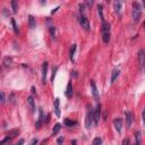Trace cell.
Wrapping results in <instances>:
<instances>
[{"label": "cell", "mask_w": 145, "mask_h": 145, "mask_svg": "<svg viewBox=\"0 0 145 145\" xmlns=\"http://www.w3.org/2000/svg\"><path fill=\"white\" fill-rule=\"evenodd\" d=\"M102 39H103L104 43H108L109 40H110V24L107 22L102 23Z\"/></svg>", "instance_id": "cell-1"}, {"label": "cell", "mask_w": 145, "mask_h": 145, "mask_svg": "<svg viewBox=\"0 0 145 145\" xmlns=\"http://www.w3.org/2000/svg\"><path fill=\"white\" fill-rule=\"evenodd\" d=\"M142 15V8L138 2H133V20L134 22H138Z\"/></svg>", "instance_id": "cell-2"}, {"label": "cell", "mask_w": 145, "mask_h": 145, "mask_svg": "<svg viewBox=\"0 0 145 145\" xmlns=\"http://www.w3.org/2000/svg\"><path fill=\"white\" fill-rule=\"evenodd\" d=\"M93 124H94V111L89 107L86 119H85V126H86V128H91L93 126Z\"/></svg>", "instance_id": "cell-3"}, {"label": "cell", "mask_w": 145, "mask_h": 145, "mask_svg": "<svg viewBox=\"0 0 145 145\" xmlns=\"http://www.w3.org/2000/svg\"><path fill=\"white\" fill-rule=\"evenodd\" d=\"M100 118H101V104L98 103L96 107L94 109V124L98 125L99 121H100Z\"/></svg>", "instance_id": "cell-4"}, {"label": "cell", "mask_w": 145, "mask_h": 145, "mask_svg": "<svg viewBox=\"0 0 145 145\" xmlns=\"http://www.w3.org/2000/svg\"><path fill=\"white\" fill-rule=\"evenodd\" d=\"M137 59H138V64H140L141 69H143L145 66V52L144 50H140L138 54H137Z\"/></svg>", "instance_id": "cell-5"}, {"label": "cell", "mask_w": 145, "mask_h": 145, "mask_svg": "<svg viewBox=\"0 0 145 145\" xmlns=\"http://www.w3.org/2000/svg\"><path fill=\"white\" fill-rule=\"evenodd\" d=\"M48 62H43L42 65V83L45 84L47 83V75H48Z\"/></svg>", "instance_id": "cell-6"}, {"label": "cell", "mask_w": 145, "mask_h": 145, "mask_svg": "<svg viewBox=\"0 0 145 145\" xmlns=\"http://www.w3.org/2000/svg\"><path fill=\"white\" fill-rule=\"evenodd\" d=\"M79 23H81L82 27H83L85 31H90V30H91V27H90V22H89V19H87L85 16H82L81 17Z\"/></svg>", "instance_id": "cell-7"}, {"label": "cell", "mask_w": 145, "mask_h": 145, "mask_svg": "<svg viewBox=\"0 0 145 145\" xmlns=\"http://www.w3.org/2000/svg\"><path fill=\"white\" fill-rule=\"evenodd\" d=\"M113 126H114V128H116V130L120 134L121 133V128H123V120L120 119V118H116L113 120Z\"/></svg>", "instance_id": "cell-8"}, {"label": "cell", "mask_w": 145, "mask_h": 145, "mask_svg": "<svg viewBox=\"0 0 145 145\" xmlns=\"http://www.w3.org/2000/svg\"><path fill=\"white\" fill-rule=\"evenodd\" d=\"M125 117H126V125H127V128H129L133 124V113L129 111L125 112Z\"/></svg>", "instance_id": "cell-9"}, {"label": "cell", "mask_w": 145, "mask_h": 145, "mask_svg": "<svg viewBox=\"0 0 145 145\" xmlns=\"http://www.w3.org/2000/svg\"><path fill=\"white\" fill-rule=\"evenodd\" d=\"M91 87H92V94L94 96L95 100H99V93H98V89H96V85H95L94 81H91Z\"/></svg>", "instance_id": "cell-10"}, {"label": "cell", "mask_w": 145, "mask_h": 145, "mask_svg": "<svg viewBox=\"0 0 145 145\" xmlns=\"http://www.w3.org/2000/svg\"><path fill=\"white\" fill-rule=\"evenodd\" d=\"M18 135H19V129H10L9 131H7V137L9 138H14Z\"/></svg>", "instance_id": "cell-11"}, {"label": "cell", "mask_w": 145, "mask_h": 145, "mask_svg": "<svg viewBox=\"0 0 145 145\" xmlns=\"http://www.w3.org/2000/svg\"><path fill=\"white\" fill-rule=\"evenodd\" d=\"M121 6H123L121 1H114L113 2V9H114V13H116V14H118V15L120 14V11H121Z\"/></svg>", "instance_id": "cell-12"}, {"label": "cell", "mask_w": 145, "mask_h": 145, "mask_svg": "<svg viewBox=\"0 0 145 145\" xmlns=\"http://www.w3.org/2000/svg\"><path fill=\"white\" fill-rule=\"evenodd\" d=\"M54 112H56V116L57 117H60V108H59V104H60V101L59 99H54Z\"/></svg>", "instance_id": "cell-13"}, {"label": "cell", "mask_w": 145, "mask_h": 145, "mask_svg": "<svg viewBox=\"0 0 145 145\" xmlns=\"http://www.w3.org/2000/svg\"><path fill=\"white\" fill-rule=\"evenodd\" d=\"M2 64H3V66H5V67H9V66L13 64V58H11V57H9V56L3 57Z\"/></svg>", "instance_id": "cell-14"}, {"label": "cell", "mask_w": 145, "mask_h": 145, "mask_svg": "<svg viewBox=\"0 0 145 145\" xmlns=\"http://www.w3.org/2000/svg\"><path fill=\"white\" fill-rule=\"evenodd\" d=\"M27 103H28V106H30V108H31V111L32 112L35 111V102H34L33 96H28L27 98Z\"/></svg>", "instance_id": "cell-15"}, {"label": "cell", "mask_w": 145, "mask_h": 145, "mask_svg": "<svg viewBox=\"0 0 145 145\" xmlns=\"http://www.w3.org/2000/svg\"><path fill=\"white\" fill-rule=\"evenodd\" d=\"M66 96L67 98H72V82H69L67 85V90H66V92H65Z\"/></svg>", "instance_id": "cell-16"}, {"label": "cell", "mask_w": 145, "mask_h": 145, "mask_svg": "<svg viewBox=\"0 0 145 145\" xmlns=\"http://www.w3.org/2000/svg\"><path fill=\"white\" fill-rule=\"evenodd\" d=\"M119 74H120V70L117 69V68L112 70V74H111V84L114 83V81L117 79V77L119 76Z\"/></svg>", "instance_id": "cell-17"}, {"label": "cell", "mask_w": 145, "mask_h": 145, "mask_svg": "<svg viewBox=\"0 0 145 145\" xmlns=\"http://www.w3.org/2000/svg\"><path fill=\"white\" fill-rule=\"evenodd\" d=\"M28 25H30V27L33 30V28L36 27V22H35V18H34L32 15H30L28 16Z\"/></svg>", "instance_id": "cell-18"}, {"label": "cell", "mask_w": 145, "mask_h": 145, "mask_svg": "<svg viewBox=\"0 0 145 145\" xmlns=\"http://www.w3.org/2000/svg\"><path fill=\"white\" fill-rule=\"evenodd\" d=\"M64 124H65V126H67V127H72V126L77 125V123H76V121H72V120L68 119V118H66V119L64 120Z\"/></svg>", "instance_id": "cell-19"}, {"label": "cell", "mask_w": 145, "mask_h": 145, "mask_svg": "<svg viewBox=\"0 0 145 145\" xmlns=\"http://www.w3.org/2000/svg\"><path fill=\"white\" fill-rule=\"evenodd\" d=\"M76 48H77V45H76V44H72V47L70 48V51H69V57H70V60H72V62H74V56H75Z\"/></svg>", "instance_id": "cell-20"}, {"label": "cell", "mask_w": 145, "mask_h": 145, "mask_svg": "<svg viewBox=\"0 0 145 145\" xmlns=\"http://www.w3.org/2000/svg\"><path fill=\"white\" fill-rule=\"evenodd\" d=\"M135 141H136L135 145H141V143H142V136H141V131H136V133H135Z\"/></svg>", "instance_id": "cell-21"}, {"label": "cell", "mask_w": 145, "mask_h": 145, "mask_svg": "<svg viewBox=\"0 0 145 145\" xmlns=\"http://www.w3.org/2000/svg\"><path fill=\"white\" fill-rule=\"evenodd\" d=\"M98 11H99V15H100V18L102 20V23L106 22L104 20V16H103V7H102V5H98Z\"/></svg>", "instance_id": "cell-22"}, {"label": "cell", "mask_w": 145, "mask_h": 145, "mask_svg": "<svg viewBox=\"0 0 145 145\" xmlns=\"http://www.w3.org/2000/svg\"><path fill=\"white\" fill-rule=\"evenodd\" d=\"M60 129H61V125H60V124H56L54 127H53V129H52V135L53 136L58 134L59 131H60Z\"/></svg>", "instance_id": "cell-23"}, {"label": "cell", "mask_w": 145, "mask_h": 145, "mask_svg": "<svg viewBox=\"0 0 145 145\" xmlns=\"http://www.w3.org/2000/svg\"><path fill=\"white\" fill-rule=\"evenodd\" d=\"M44 117H43V110H42L41 108H39V118H37V121H40V123H44Z\"/></svg>", "instance_id": "cell-24"}, {"label": "cell", "mask_w": 145, "mask_h": 145, "mask_svg": "<svg viewBox=\"0 0 145 145\" xmlns=\"http://www.w3.org/2000/svg\"><path fill=\"white\" fill-rule=\"evenodd\" d=\"M11 7H13V11H14V13H17V10H18V6H17L16 0H13V1H11Z\"/></svg>", "instance_id": "cell-25"}, {"label": "cell", "mask_w": 145, "mask_h": 145, "mask_svg": "<svg viewBox=\"0 0 145 145\" xmlns=\"http://www.w3.org/2000/svg\"><path fill=\"white\" fill-rule=\"evenodd\" d=\"M49 31H50V34H51V36H52V39H54V37H56V27H54V26H50V27H49Z\"/></svg>", "instance_id": "cell-26"}, {"label": "cell", "mask_w": 145, "mask_h": 145, "mask_svg": "<svg viewBox=\"0 0 145 145\" xmlns=\"http://www.w3.org/2000/svg\"><path fill=\"white\" fill-rule=\"evenodd\" d=\"M93 145H102V140L100 137H95L93 140Z\"/></svg>", "instance_id": "cell-27"}, {"label": "cell", "mask_w": 145, "mask_h": 145, "mask_svg": "<svg viewBox=\"0 0 145 145\" xmlns=\"http://www.w3.org/2000/svg\"><path fill=\"white\" fill-rule=\"evenodd\" d=\"M11 24H13V28H14V32H15L16 34H18V28H17L16 22H15V19H14V18L11 19Z\"/></svg>", "instance_id": "cell-28"}, {"label": "cell", "mask_w": 145, "mask_h": 145, "mask_svg": "<svg viewBox=\"0 0 145 145\" xmlns=\"http://www.w3.org/2000/svg\"><path fill=\"white\" fill-rule=\"evenodd\" d=\"M9 141H10V138H9V137H6V138H3V140L0 142V145H5L6 143H8Z\"/></svg>", "instance_id": "cell-29"}, {"label": "cell", "mask_w": 145, "mask_h": 145, "mask_svg": "<svg viewBox=\"0 0 145 145\" xmlns=\"http://www.w3.org/2000/svg\"><path fill=\"white\" fill-rule=\"evenodd\" d=\"M64 137H59L58 140H57V144L58 145H62V143H64Z\"/></svg>", "instance_id": "cell-30"}, {"label": "cell", "mask_w": 145, "mask_h": 145, "mask_svg": "<svg viewBox=\"0 0 145 145\" xmlns=\"http://www.w3.org/2000/svg\"><path fill=\"white\" fill-rule=\"evenodd\" d=\"M58 68H53V72H52V76H51V82H53V79H54V76H56V72Z\"/></svg>", "instance_id": "cell-31"}, {"label": "cell", "mask_w": 145, "mask_h": 145, "mask_svg": "<svg viewBox=\"0 0 145 145\" xmlns=\"http://www.w3.org/2000/svg\"><path fill=\"white\" fill-rule=\"evenodd\" d=\"M9 100H10L11 103H15V95L14 94H10V96H9Z\"/></svg>", "instance_id": "cell-32"}, {"label": "cell", "mask_w": 145, "mask_h": 145, "mask_svg": "<svg viewBox=\"0 0 145 145\" xmlns=\"http://www.w3.org/2000/svg\"><path fill=\"white\" fill-rule=\"evenodd\" d=\"M129 138H125V140L123 141V145H129Z\"/></svg>", "instance_id": "cell-33"}, {"label": "cell", "mask_w": 145, "mask_h": 145, "mask_svg": "<svg viewBox=\"0 0 145 145\" xmlns=\"http://www.w3.org/2000/svg\"><path fill=\"white\" fill-rule=\"evenodd\" d=\"M5 101H6V99H5V93L3 92H1V103H5Z\"/></svg>", "instance_id": "cell-34"}, {"label": "cell", "mask_w": 145, "mask_h": 145, "mask_svg": "<svg viewBox=\"0 0 145 145\" xmlns=\"http://www.w3.org/2000/svg\"><path fill=\"white\" fill-rule=\"evenodd\" d=\"M37 143H39V141H37V138H34V140L31 142V144H30V145H37Z\"/></svg>", "instance_id": "cell-35"}, {"label": "cell", "mask_w": 145, "mask_h": 145, "mask_svg": "<svg viewBox=\"0 0 145 145\" xmlns=\"http://www.w3.org/2000/svg\"><path fill=\"white\" fill-rule=\"evenodd\" d=\"M142 119H143V124L145 125V109L143 110V112H142Z\"/></svg>", "instance_id": "cell-36"}, {"label": "cell", "mask_w": 145, "mask_h": 145, "mask_svg": "<svg viewBox=\"0 0 145 145\" xmlns=\"http://www.w3.org/2000/svg\"><path fill=\"white\" fill-rule=\"evenodd\" d=\"M79 10H81V13H83L84 11V8H85V6H84V3H79Z\"/></svg>", "instance_id": "cell-37"}, {"label": "cell", "mask_w": 145, "mask_h": 145, "mask_svg": "<svg viewBox=\"0 0 145 145\" xmlns=\"http://www.w3.org/2000/svg\"><path fill=\"white\" fill-rule=\"evenodd\" d=\"M24 142H25V141H24V140L22 138V140H19L18 142L16 143V145H23V144H24Z\"/></svg>", "instance_id": "cell-38"}, {"label": "cell", "mask_w": 145, "mask_h": 145, "mask_svg": "<svg viewBox=\"0 0 145 145\" xmlns=\"http://www.w3.org/2000/svg\"><path fill=\"white\" fill-rule=\"evenodd\" d=\"M58 9H59V7H57V8H54V9H53L52 11H51V14H54V13H56V11L58 10Z\"/></svg>", "instance_id": "cell-39"}, {"label": "cell", "mask_w": 145, "mask_h": 145, "mask_svg": "<svg viewBox=\"0 0 145 145\" xmlns=\"http://www.w3.org/2000/svg\"><path fill=\"white\" fill-rule=\"evenodd\" d=\"M32 93H33V94H35V92H36V91H35V87H34V86H32Z\"/></svg>", "instance_id": "cell-40"}, {"label": "cell", "mask_w": 145, "mask_h": 145, "mask_svg": "<svg viewBox=\"0 0 145 145\" xmlns=\"http://www.w3.org/2000/svg\"><path fill=\"white\" fill-rule=\"evenodd\" d=\"M86 5H87V6H92V5H93V1H87Z\"/></svg>", "instance_id": "cell-41"}, {"label": "cell", "mask_w": 145, "mask_h": 145, "mask_svg": "<svg viewBox=\"0 0 145 145\" xmlns=\"http://www.w3.org/2000/svg\"><path fill=\"white\" fill-rule=\"evenodd\" d=\"M49 120H50V113L47 116V123H49Z\"/></svg>", "instance_id": "cell-42"}, {"label": "cell", "mask_w": 145, "mask_h": 145, "mask_svg": "<svg viewBox=\"0 0 145 145\" xmlns=\"http://www.w3.org/2000/svg\"><path fill=\"white\" fill-rule=\"evenodd\" d=\"M76 143H77V142H76V140H72V145H76Z\"/></svg>", "instance_id": "cell-43"}, {"label": "cell", "mask_w": 145, "mask_h": 145, "mask_svg": "<svg viewBox=\"0 0 145 145\" xmlns=\"http://www.w3.org/2000/svg\"><path fill=\"white\" fill-rule=\"evenodd\" d=\"M47 142H48V140H44L43 142H42V144H41V145H45V144H47Z\"/></svg>", "instance_id": "cell-44"}, {"label": "cell", "mask_w": 145, "mask_h": 145, "mask_svg": "<svg viewBox=\"0 0 145 145\" xmlns=\"http://www.w3.org/2000/svg\"><path fill=\"white\" fill-rule=\"evenodd\" d=\"M143 27L145 28V20H144V23H143Z\"/></svg>", "instance_id": "cell-45"}]
</instances>
